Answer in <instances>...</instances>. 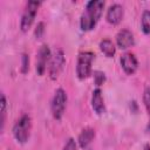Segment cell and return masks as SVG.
Wrapping results in <instances>:
<instances>
[{"instance_id": "obj_1", "label": "cell", "mask_w": 150, "mask_h": 150, "mask_svg": "<svg viewBox=\"0 0 150 150\" xmlns=\"http://www.w3.org/2000/svg\"><path fill=\"white\" fill-rule=\"evenodd\" d=\"M104 8V1L102 0H90L87 2L83 13L80 18V28L83 32L93 30L101 19Z\"/></svg>"}, {"instance_id": "obj_2", "label": "cell", "mask_w": 150, "mask_h": 150, "mask_svg": "<svg viewBox=\"0 0 150 150\" xmlns=\"http://www.w3.org/2000/svg\"><path fill=\"white\" fill-rule=\"evenodd\" d=\"M32 131V118L29 115L23 114L13 125V136L20 144L27 143Z\"/></svg>"}, {"instance_id": "obj_3", "label": "cell", "mask_w": 150, "mask_h": 150, "mask_svg": "<svg viewBox=\"0 0 150 150\" xmlns=\"http://www.w3.org/2000/svg\"><path fill=\"white\" fill-rule=\"evenodd\" d=\"M67 105V93L62 88H57L53 95L50 103V111L56 121H60L64 114Z\"/></svg>"}, {"instance_id": "obj_4", "label": "cell", "mask_w": 150, "mask_h": 150, "mask_svg": "<svg viewBox=\"0 0 150 150\" xmlns=\"http://www.w3.org/2000/svg\"><path fill=\"white\" fill-rule=\"evenodd\" d=\"M64 63H66V57H64L63 50L61 48H56L52 53L49 64H48V75L50 80H56L59 77V75L61 74L64 67Z\"/></svg>"}, {"instance_id": "obj_5", "label": "cell", "mask_w": 150, "mask_h": 150, "mask_svg": "<svg viewBox=\"0 0 150 150\" xmlns=\"http://www.w3.org/2000/svg\"><path fill=\"white\" fill-rule=\"evenodd\" d=\"M40 6H41V2L40 1H34V0H30L26 4L25 11H23L21 20H20V29L23 33L28 32V29L32 27Z\"/></svg>"}, {"instance_id": "obj_6", "label": "cell", "mask_w": 150, "mask_h": 150, "mask_svg": "<svg viewBox=\"0 0 150 150\" xmlns=\"http://www.w3.org/2000/svg\"><path fill=\"white\" fill-rule=\"evenodd\" d=\"M94 54L91 52H82L77 57L76 75L80 80H86L91 75V64Z\"/></svg>"}, {"instance_id": "obj_7", "label": "cell", "mask_w": 150, "mask_h": 150, "mask_svg": "<svg viewBox=\"0 0 150 150\" xmlns=\"http://www.w3.org/2000/svg\"><path fill=\"white\" fill-rule=\"evenodd\" d=\"M50 56H52V52H50L48 45H46V43L41 45V47L38 50V54H36V66H35L36 73L39 76L45 75L47 67L49 64Z\"/></svg>"}, {"instance_id": "obj_8", "label": "cell", "mask_w": 150, "mask_h": 150, "mask_svg": "<svg viewBox=\"0 0 150 150\" xmlns=\"http://www.w3.org/2000/svg\"><path fill=\"white\" fill-rule=\"evenodd\" d=\"M121 67L127 75H134L138 68V60L132 53H124L121 56Z\"/></svg>"}, {"instance_id": "obj_9", "label": "cell", "mask_w": 150, "mask_h": 150, "mask_svg": "<svg viewBox=\"0 0 150 150\" xmlns=\"http://www.w3.org/2000/svg\"><path fill=\"white\" fill-rule=\"evenodd\" d=\"M123 15H124L123 6L120 5V4H112V5H110L109 8L107 9L105 19H107V21H108L110 25L116 26V25H118V23L122 21Z\"/></svg>"}, {"instance_id": "obj_10", "label": "cell", "mask_w": 150, "mask_h": 150, "mask_svg": "<svg viewBox=\"0 0 150 150\" xmlns=\"http://www.w3.org/2000/svg\"><path fill=\"white\" fill-rule=\"evenodd\" d=\"M116 45L121 49H128L135 45V38L131 30L124 28L116 34Z\"/></svg>"}, {"instance_id": "obj_11", "label": "cell", "mask_w": 150, "mask_h": 150, "mask_svg": "<svg viewBox=\"0 0 150 150\" xmlns=\"http://www.w3.org/2000/svg\"><path fill=\"white\" fill-rule=\"evenodd\" d=\"M91 108L97 115H102L105 112V104L102 96V90L100 88H96L93 90L91 95Z\"/></svg>"}, {"instance_id": "obj_12", "label": "cell", "mask_w": 150, "mask_h": 150, "mask_svg": "<svg viewBox=\"0 0 150 150\" xmlns=\"http://www.w3.org/2000/svg\"><path fill=\"white\" fill-rule=\"evenodd\" d=\"M95 138V130L93 128H84L81 130L79 137H77V143L79 146L82 149H87L88 145L93 142V139Z\"/></svg>"}, {"instance_id": "obj_13", "label": "cell", "mask_w": 150, "mask_h": 150, "mask_svg": "<svg viewBox=\"0 0 150 150\" xmlns=\"http://www.w3.org/2000/svg\"><path fill=\"white\" fill-rule=\"evenodd\" d=\"M100 49L107 57H114L116 53V47L110 39H103L100 42Z\"/></svg>"}, {"instance_id": "obj_14", "label": "cell", "mask_w": 150, "mask_h": 150, "mask_svg": "<svg viewBox=\"0 0 150 150\" xmlns=\"http://www.w3.org/2000/svg\"><path fill=\"white\" fill-rule=\"evenodd\" d=\"M141 28L145 35H150V11L145 9L141 16Z\"/></svg>"}, {"instance_id": "obj_15", "label": "cell", "mask_w": 150, "mask_h": 150, "mask_svg": "<svg viewBox=\"0 0 150 150\" xmlns=\"http://www.w3.org/2000/svg\"><path fill=\"white\" fill-rule=\"evenodd\" d=\"M6 114H7V100H6V96L4 93H1V132L4 131L5 129V123H6Z\"/></svg>"}, {"instance_id": "obj_16", "label": "cell", "mask_w": 150, "mask_h": 150, "mask_svg": "<svg viewBox=\"0 0 150 150\" xmlns=\"http://www.w3.org/2000/svg\"><path fill=\"white\" fill-rule=\"evenodd\" d=\"M93 76H94V83L97 86V88H100L105 82V80H107L105 74L103 71H101V70H95Z\"/></svg>"}, {"instance_id": "obj_17", "label": "cell", "mask_w": 150, "mask_h": 150, "mask_svg": "<svg viewBox=\"0 0 150 150\" xmlns=\"http://www.w3.org/2000/svg\"><path fill=\"white\" fill-rule=\"evenodd\" d=\"M142 100H143V104H144V108H145L146 112L150 115V87L144 88Z\"/></svg>"}, {"instance_id": "obj_18", "label": "cell", "mask_w": 150, "mask_h": 150, "mask_svg": "<svg viewBox=\"0 0 150 150\" xmlns=\"http://www.w3.org/2000/svg\"><path fill=\"white\" fill-rule=\"evenodd\" d=\"M29 70V55L23 53L21 56V73L27 74Z\"/></svg>"}, {"instance_id": "obj_19", "label": "cell", "mask_w": 150, "mask_h": 150, "mask_svg": "<svg viewBox=\"0 0 150 150\" xmlns=\"http://www.w3.org/2000/svg\"><path fill=\"white\" fill-rule=\"evenodd\" d=\"M45 34V23L41 21L36 25L35 29H34V35H35V39H41Z\"/></svg>"}, {"instance_id": "obj_20", "label": "cell", "mask_w": 150, "mask_h": 150, "mask_svg": "<svg viewBox=\"0 0 150 150\" xmlns=\"http://www.w3.org/2000/svg\"><path fill=\"white\" fill-rule=\"evenodd\" d=\"M62 150H77V144H76V141L74 138H68L67 142L64 143Z\"/></svg>"}, {"instance_id": "obj_21", "label": "cell", "mask_w": 150, "mask_h": 150, "mask_svg": "<svg viewBox=\"0 0 150 150\" xmlns=\"http://www.w3.org/2000/svg\"><path fill=\"white\" fill-rule=\"evenodd\" d=\"M143 150H150V144H144Z\"/></svg>"}, {"instance_id": "obj_22", "label": "cell", "mask_w": 150, "mask_h": 150, "mask_svg": "<svg viewBox=\"0 0 150 150\" xmlns=\"http://www.w3.org/2000/svg\"><path fill=\"white\" fill-rule=\"evenodd\" d=\"M88 150H93V149H88Z\"/></svg>"}]
</instances>
